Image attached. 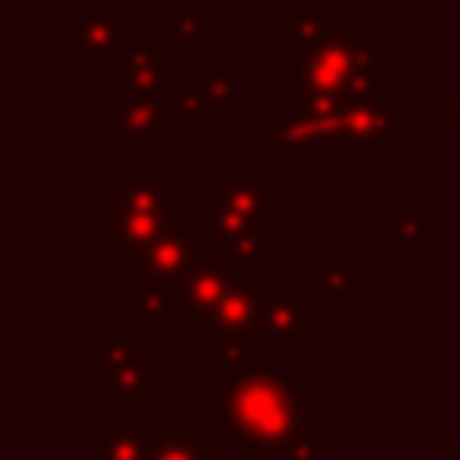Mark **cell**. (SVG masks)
<instances>
[{
  "label": "cell",
  "mask_w": 460,
  "mask_h": 460,
  "mask_svg": "<svg viewBox=\"0 0 460 460\" xmlns=\"http://www.w3.org/2000/svg\"><path fill=\"white\" fill-rule=\"evenodd\" d=\"M311 275H315V287H319V295H323V303H327L332 315H348L351 303H356V295L367 291V275H356L351 267L327 259V254L311 259Z\"/></svg>",
  "instance_id": "cell-19"
},
{
  "label": "cell",
  "mask_w": 460,
  "mask_h": 460,
  "mask_svg": "<svg viewBox=\"0 0 460 460\" xmlns=\"http://www.w3.org/2000/svg\"><path fill=\"white\" fill-rule=\"evenodd\" d=\"M174 223L182 218H166V215H113V226H110V254L113 259H134L142 254L150 243H158Z\"/></svg>",
  "instance_id": "cell-20"
},
{
  "label": "cell",
  "mask_w": 460,
  "mask_h": 460,
  "mask_svg": "<svg viewBox=\"0 0 460 460\" xmlns=\"http://www.w3.org/2000/svg\"><path fill=\"white\" fill-rule=\"evenodd\" d=\"M174 303L178 295L174 291H158V287H142V291H129V323L126 332H137V335H158L162 327L174 319Z\"/></svg>",
  "instance_id": "cell-23"
},
{
  "label": "cell",
  "mask_w": 460,
  "mask_h": 460,
  "mask_svg": "<svg viewBox=\"0 0 460 460\" xmlns=\"http://www.w3.org/2000/svg\"><path fill=\"white\" fill-rule=\"evenodd\" d=\"M89 351H93L89 380H93V388H105V392H110L121 376H129V372L150 364L146 335H137V332H121V335L118 332H93Z\"/></svg>",
  "instance_id": "cell-14"
},
{
  "label": "cell",
  "mask_w": 460,
  "mask_h": 460,
  "mask_svg": "<svg viewBox=\"0 0 460 460\" xmlns=\"http://www.w3.org/2000/svg\"><path fill=\"white\" fill-rule=\"evenodd\" d=\"M279 279L270 270H251L243 275L230 295L223 299V307L215 311V319L207 323V335H259V319L267 311V303L275 299Z\"/></svg>",
  "instance_id": "cell-10"
},
{
  "label": "cell",
  "mask_w": 460,
  "mask_h": 460,
  "mask_svg": "<svg viewBox=\"0 0 460 460\" xmlns=\"http://www.w3.org/2000/svg\"><path fill=\"white\" fill-rule=\"evenodd\" d=\"M254 142L275 154V166L319 170L332 162L335 146H343V129L332 118H311V113L291 110L279 121H270L267 129H259Z\"/></svg>",
  "instance_id": "cell-6"
},
{
  "label": "cell",
  "mask_w": 460,
  "mask_h": 460,
  "mask_svg": "<svg viewBox=\"0 0 460 460\" xmlns=\"http://www.w3.org/2000/svg\"><path fill=\"white\" fill-rule=\"evenodd\" d=\"M218 29H223V24H218L199 0H186V4L178 8V16L170 21V32L158 37L162 53L166 57H194V61H199L202 49H207V40L218 37Z\"/></svg>",
  "instance_id": "cell-18"
},
{
  "label": "cell",
  "mask_w": 460,
  "mask_h": 460,
  "mask_svg": "<svg viewBox=\"0 0 460 460\" xmlns=\"http://www.w3.org/2000/svg\"><path fill=\"white\" fill-rule=\"evenodd\" d=\"M283 460H335V456H332V445H327V440H307L299 453H291Z\"/></svg>",
  "instance_id": "cell-28"
},
{
  "label": "cell",
  "mask_w": 460,
  "mask_h": 460,
  "mask_svg": "<svg viewBox=\"0 0 460 460\" xmlns=\"http://www.w3.org/2000/svg\"><path fill=\"white\" fill-rule=\"evenodd\" d=\"M113 215H166L186 218V186L170 182L162 166H134L110 186Z\"/></svg>",
  "instance_id": "cell-8"
},
{
  "label": "cell",
  "mask_w": 460,
  "mask_h": 460,
  "mask_svg": "<svg viewBox=\"0 0 460 460\" xmlns=\"http://www.w3.org/2000/svg\"><path fill=\"white\" fill-rule=\"evenodd\" d=\"M150 432V460H218L223 440H210L202 424L170 420V424H146Z\"/></svg>",
  "instance_id": "cell-17"
},
{
  "label": "cell",
  "mask_w": 460,
  "mask_h": 460,
  "mask_svg": "<svg viewBox=\"0 0 460 460\" xmlns=\"http://www.w3.org/2000/svg\"><path fill=\"white\" fill-rule=\"evenodd\" d=\"M311 311H315V299L307 291H275L259 319L262 351H307L315 343Z\"/></svg>",
  "instance_id": "cell-9"
},
{
  "label": "cell",
  "mask_w": 460,
  "mask_h": 460,
  "mask_svg": "<svg viewBox=\"0 0 460 460\" xmlns=\"http://www.w3.org/2000/svg\"><path fill=\"white\" fill-rule=\"evenodd\" d=\"M400 113H404V93L400 89H376V93L359 97V102L343 105V154L356 170L384 166L388 150L404 146V129H400Z\"/></svg>",
  "instance_id": "cell-4"
},
{
  "label": "cell",
  "mask_w": 460,
  "mask_h": 460,
  "mask_svg": "<svg viewBox=\"0 0 460 460\" xmlns=\"http://www.w3.org/2000/svg\"><path fill=\"white\" fill-rule=\"evenodd\" d=\"M174 73L166 69L162 40H134L110 73V102L118 97H158Z\"/></svg>",
  "instance_id": "cell-11"
},
{
  "label": "cell",
  "mask_w": 460,
  "mask_h": 460,
  "mask_svg": "<svg viewBox=\"0 0 460 460\" xmlns=\"http://www.w3.org/2000/svg\"><path fill=\"white\" fill-rule=\"evenodd\" d=\"M384 223H388L384 254H392V259H416V254L429 251V243H437L445 234V226L424 215L420 202H388Z\"/></svg>",
  "instance_id": "cell-15"
},
{
  "label": "cell",
  "mask_w": 460,
  "mask_h": 460,
  "mask_svg": "<svg viewBox=\"0 0 460 460\" xmlns=\"http://www.w3.org/2000/svg\"><path fill=\"white\" fill-rule=\"evenodd\" d=\"M158 105L166 113L170 129H199L207 118V102H202V89L194 73H174L166 81V89L158 93Z\"/></svg>",
  "instance_id": "cell-21"
},
{
  "label": "cell",
  "mask_w": 460,
  "mask_h": 460,
  "mask_svg": "<svg viewBox=\"0 0 460 460\" xmlns=\"http://www.w3.org/2000/svg\"><path fill=\"white\" fill-rule=\"evenodd\" d=\"M238 279H243V270L238 267H230V262L218 259V254H207V259L199 262V270L178 287L174 323L182 327V332H190V335H202Z\"/></svg>",
  "instance_id": "cell-7"
},
{
  "label": "cell",
  "mask_w": 460,
  "mask_h": 460,
  "mask_svg": "<svg viewBox=\"0 0 460 460\" xmlns=\"http://www.w3.org/2000/svg\"><path fill=\"white\" fill-rule=\"evenodd\" d=\"M93 445H97L93 460H150V432H146V424L97 420Z\"/></svg>",
  "instance_id": "cell-22"
},
{
  "label": "cell",
  "mask_w": 460,
  "mask_h": 460,
  "mask_svg": "<svg viewBox=\"0 0 460 460\" xmlns=\"http://www.w3.org/2000/svg\"><path fill=\"white\" fill-rule=\"evenodd\" d=\"M113 110V126H110V146L113 150H126L129 142L162 150L166 146V113H162L158 97H118L110 102Z\"/></svg>",
  "instance_id": "cell-13"
},
{
  "label": "cell",
  "mask_w": 460,
  "mask_h": 460,
  "mask_svg": "<svg viewBox=\"0 0 460 460\" xmlns=\"http://www.w3.org/2000/svg\"><path fill=\"white\" fill-rule=\"evenodd\" d=\"M440 460H460V440H445L440 445Z\"/></svg>",
  "instance_id": "cell-29"
},
{
  "label": "cell",
  "mask_w": 460,
  "mask_h": 460,
  "mask_svg": "<svg viewBox=\"0 0 460 460\" xmlns=\"http://www.w3.org/2000/svg\"><path fill=\"white\" fill-rule=\"evenodd\" d=\"M158 388H166V372H162V367H154V364H146V367H137V372L121 376V380L113 384V388H110V404L113 408H137V404H146V400H150Z\"/></svg>",
  "instance_id": "cell-26"
},
{
  "label": "cell",
  "mask_w": 460,
  "mask_h": 460,
  "mask_svg": "<svg viewBox=\"0 0 460 460\" xmlns=\"http://www.w3.org/2000/svg\"><path fill=\"white\" fill-rule=\"evenodd\" d=\"M215 182L238 215L259 226H275V166H223Z\"/></svg>",
  "instance_id": "cell-12"
},
{
  "label": "cell",
  "mask_w": 460,
  "mask_h": 460,
  "mask_svg": "<svg viewBox=\"0 0 460 460\" xmlns=\"http://www.w3.org/2000/svg\"><path fill=\"white\" fill-rule=\"evenodd\" d=\"M207 259V238H202L199 218H182L150 243L142 254L126 262V291H142V287H158V291H174L199 270Z\"/></svg>",
  "instance_id": "cell-5"
},
{
  "label": "cell",
  "mask_w": 460,
  "mask_h": 460,
  "mask_svg": "<svg viewBox=\"0 0 460 460\" xmlns=\"http://www.w3.org/2000/svg\"><path fill=\"white\" fill-rule=\"evenodd\" d=\"M73 45L77 53L93 65V73H105L110 77L113 65L129 53V24L121 16H85V21L73 24Z\"/></svg>",
  "instance_id": "cell-16"
},
{
  "label": "cell",
  "mask_w": 460,
  "mask_h": 460,
  "mask_svg": "<svg viewBox=\"0 0 460 460\" xmlns=\"http://www.w3.org/2000/svg\"><path fill=\"white\" fill-rule=\"evenodd\" d=\"M440 126L445 129H460V77L453 89L440 93Z\"/></svg>",
  "instance_id": "cell-27"
},
{
  "label": "cell",
  "mask_w": 460,
  "mask_h": 460,
  "mask_svg": "<svg viewBox=\"0 0 460 460\" xmlns=\"http://www.w3.org/2000/svg\"><path fill=\"white\" fill-rule=\"evenodd\" d=\"M194 77H199V89H202L207 110H238V105H243V81H238L234 73L218 61V57L202 53Z\"/></svg>",
  "instance_id": "cell-24"
},
{
  "label": "cell",
  "mask_w": 460,
  "mask_h": 460,
  "mask_svg": "<svg viewBox=\"0 0 460 460\" xmlns=\"http://www.w3.org/2000/svg\"><path fill=\"white\" fill-rule=\"evenodd\" d=\"M323 29H327V21L315 13V4H311V0H299L291 13L275 21V32H279L283 40H291L295 53H303V49L315 45V40L323 37Z\"/></svg>",
  "instance_id": "cell-25"
},
{
  "label": "cell",
  "mask_w": 460,
  "mask_h": 460,
  "mask_svg": "<svg viewBox=\"0 0 460 460\" xmlns=\"http://www.w3.org/2000/svg\"><path fill=\"white\" fill-rule=\"evenodd\" d=\"M311 400L315 392L295 384L291 372L218 376V440L234 445L243 460H283L311 440Z\"/></svg>",
  "instance_id": "cell-1"
},
{
  "label": "cell",
  "mask_w": 460,
  "mask_h": 460,
  "mask_svg": "<svg viewBox=\"0 0 460 460\" xmlns=\"http://www.w3.org/2000/svg\"><path fill=\"white\" fill-rule=\"evenodd\" d=\"M364 37H372L364 16L327 21L323 37L311 49L295 53V102H311V97H340V102H348L351 65H356V49L364 45Z\"/></svg>",
  "instance_id": "cell-3"
},
{
  "label": "cell",
  "mask_w": 460,
  "mask_h": 460,
  "mask_svg": "<svg viewBox=\"0 0 460 460\" xmlns=\"http://www.w3.org/2000/svg\"><path fill=\"white\" fill-rule=\"evenodd\" d=\"M199 226H202V238H207V254L226 259L243 275L259 270V262L275 259L279 251L275 226H259L246 215H238L218 182L199 186Z\"/></svg>",
  "instance_id": "cell-2"
}]
</instances>
